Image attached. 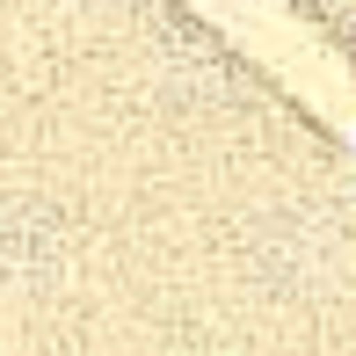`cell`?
I'll return each instance as SVG.
<instances>
[{
  "label": "cell",
  "mask_w": 356,
  "mask_h": 356,
  "mask_svg": "<svg viewBox=\"0 0 356 356\" xmlns=\"http://www.w3.org/2000/svg\"><path fill=\"white\" fill-rule=\"evenodd\" d=\"M240 269L262 298L277 305H334L349 291V225L342 204H320V197H284L269 211L248 218L240 233Z\"/></svg>",
  "instance_id": "cell-1"
},
{
  "label": "cell",
  "mask_w": 356,
  "mask_h": 356,
  "mask_svg": "<svg viewBox=\"0 0 356 356\" xmlns=\"http://www.w3.org/2000/svg\"><path fill=\"white\" fill-rule=\"evenodd\" d=\"M73 269V233L51 204L0 189V313L44 305Z\"/></svg>",
  "instance_id": "cell-2"
}]
</instances>
